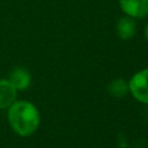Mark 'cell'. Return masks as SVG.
<instances>
[{
  "instance_id": "8992f818",
  "label": "cell",
  "mask_w": 148,
  "mask_h": 148,
  "mask_svg": "<svg viewBox=\"0 0 148 148\" xmlns=\"http://www.w3.org/2000/svg\"><path fill=\"white\" fill-rule=\"evenodd\" d=\"M116 32L118 37L123 40L131 39L136 32V24L134 22V18L127 15L120 17L116 25Z\"/></svg>"
},
{
  "instance_id": "ba28073f",
  "label": "cell",
  "mask_w": 148,
  "mask_h": 148,
  "mask_svg": "<svg viewBox=\"0 0 148 148\" xmlns=\"http://www.w3.org/2000/svg\"><path fill=\"white\" fill-rule=\"evenodd\" d=\"M145 35H146V38H147V40H148V23H147L146 29H145Z\"/></svg>"
},
{
  "instance_id": "7a4b0ae2",
  "label": "cell",
  "mask_w": 148,
  "mask_h": 148,
  "mask_svg": "<svg viewBox=\"0 0 148 148\" xmlns=\"http://www.w3.org/2000/svg\"><path fill=\"white\" fill-rule=\"evenodd\" d=\"M128 88L136 101L148 104V68L135 73L128 82Z\"/></svg>"
},
{
  "instance_id": "5b68a950",
  "label": "cell",
  "mask_w": 148,
  "mask_h": 148,
  "mask_svg": "<svg viewBox=\"0 0 148 148\" xmlns=\"http://www.w3.org/2000/svg\"><path fill=\"white\" fill-rule=\"evenodd\" d=\"M17 90L9 80H0V109H8L16 99Z\"/></svg>"
},
{
  "instance_id": "52a82bcc",
  "label": "cell",
  "mask_w": 148,
  "mask_h": 148,
  "mask_svg": "<svg viewBox=\"0 0 148 148\" xmlns=\"http://www.w3.org/2000/svg\"><path fill=\"white\" fill-rule=\"evenodd\" d=\"M108 91L110 92L111 96L113 97H117V98H123L124 96L127 95V92L130 91V88H128V83L121 79V77H118V79H114L112 80L109 86H108Z\"/></svg>"
},
{
  "instance_id": "6da1fadb",
  "label": "cell",
  "mask_w": 148,
  "mask_h": 148,
  "mask_svg": "<svg viewBox=\"0 0 148 148\" xmlns=\"http://www.w3.org/2000/svg\"><path fill=\"white\" fill-rule=\"evenodd\" d=\"M8 123L20 136H30L39 126V111L28 101H15L8 108Z\"/></svg>"
},
{
  "instance_id": "277c9868",
  "label": "cell",
  "mask_w": 148,
  "mask_h": 148,
  "mask_svg": "<svg viewBox=\"0 0 148 148\" xmlns=\"http://www.w3.org/2000/svg\"><path fill=\"white\" fill-rule=\"evenodd\" d=\"M8 80L16 90H25L31 83V75L24 67H15L10 71Z\"/></svg>"
},
{
  "instance_id": "3957f363",
  "label": "cell",
  "mask_w": 148,
  "mask_h": 148,
  "mask_svg": "<svg viewBox=\"0 0 148 148\" xmlns=\"http://www.w3.org/2000/svg\"><path fill=\"white\" fill-rule=\"evenodd\" d=\"M119 5L130 17L142 18L148 15V0H119Z\"/></svg>"
}]
</instances>
